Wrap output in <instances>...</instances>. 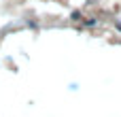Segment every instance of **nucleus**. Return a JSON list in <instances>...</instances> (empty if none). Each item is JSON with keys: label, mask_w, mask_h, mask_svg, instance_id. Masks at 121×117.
I'll use <instances>...</instances> for the list:
<instances>
[{"label": "nucleus", "mask_w": 121, "mask_h": 117, "mask_svg": "<svg viewBox=\"0 0 121 117\" xmlns=\"http://www.w3.org/2000/svg\"><path fill=\"white\" fill-rule=\"evenodd\" d=\"M79 17H81V13H79V11H74V13H72V19H74V21H79Z\"/></svg>", "instance_id": "nucleus-1"}]
</instances>
